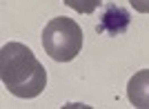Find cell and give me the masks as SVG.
<instances>
[{"label":"cell","mask_w":149,"mask_h":109,"mask_svg":"<svg viewBox=\"0 0 149 109\" xmlns=\"http://www.w3.org/2000/svg\"><path fill=\"white\" fill-rule=\"evenodd\" d=\"M0 80L16 98H36L47 87V69L22 43H5L0 49Z\"/></svg>","instance_id":"6da1fadb"},{"label":"cell","mask_w":149,"mask_h":109,"mask_svg":"<svg viewBox=\"0 0 149 109\" xmlns=\"http://www.w3.org/2000/svg\"><path fill=\"white\" fill-rule=\"evenodd\" d=\"M42 47L51 60L69 62L82 49V29L67 16L51 18L42 29Z\"/></svg>","instance_id":"7a4b0ae2"},{"label":"cell","mask_w":149,"mask_h":109,"mask_svg":"<svg viewBox=\"0 0 149 109\" xmlns=\"http://www.w3.org/2000/svg\"><path fill=\"white\" fill-rule=\"evenodd\" d=\"M127 98L138 109H149V69H140L127 82Z\"/></svg>","instance_id":"3957f363"},{"label":"cell","mask_w":149,"mask_h":109,"mask_svg":"<svg viewBox=\"0 0 149 109\" xmlns=\"http://www.w3.org/2000/svg\"><path fill=\"white\" fill-rule=\"evenodd\" d=\"M129 27V13L120 9L116 5H109L102 13V20H100V29L109 31V36H116L120 31H125Z\"/></svg>","instance_id":"277c9868"},{"label":"cell","mask_w":149,"mask_h":109,"mask_svg":"<svg viewBox=\"0 0 149 109\" xmlns=\"http://www.w3.org/2000/svg\"><path fill=\"white\" fill-rule=\"evenodd\" d=\"M62 2H65L69 9H74L76 13H85V16H89V13H93L100 7L102 0H62Z\"/></svg>","instance_id":"5b68a950"},{"label":"cell","mask_w":149,"mask_h":109,"mask_svg":"<svg viewBox=\"0 0 149 109\" xmlns=\"http://www.w3.org/2000/svg\"><path fill=\"white\" fill-rule=\"evenodd\" d=\"M129 5L138 13H149V0H129Z\"/></svg>","instance_id":"8992f818"}]
</instances>
